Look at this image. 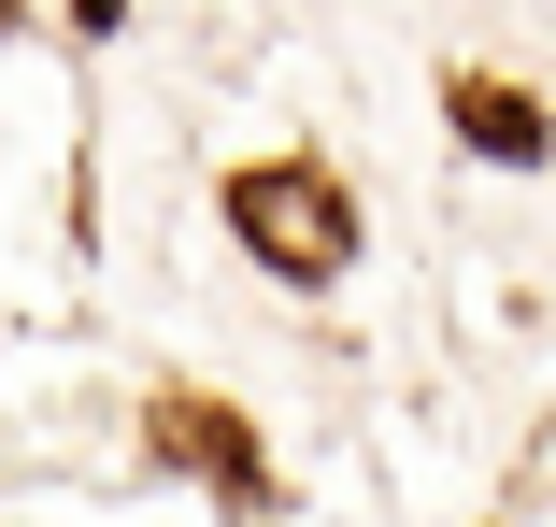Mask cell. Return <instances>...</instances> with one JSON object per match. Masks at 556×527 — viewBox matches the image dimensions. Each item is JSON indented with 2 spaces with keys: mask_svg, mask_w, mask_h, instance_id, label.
I'll use <instances>...</instances> for the list:
<instances>
[{
  "mask_svg": "<svg viewBox=\"0 0 556 527\" xmlns=\"http://www.w3.org/2000/svg\"><path fill=\"white\" fill-rule=\"evenodd\" d=\"M229 229H243V257L286 271V285H343V271H357V200L328 185L314 157H257V171H229Z\"/></svg>",
  "mask_w": 556,
  "mask_h": 527,
  "instance_id": "obj_1",
  "label": "cell"
},
{
  "mask_svg": "<svg viewBox=\"0 0 556 527\" xmlns=\"http://www.w3.org/2000/svg\"><path fill=\"white\" fill-rule=\"evenodd\" d=\"M0 29H15V0H0Z\"/></svg>",
  "mask_w": 556,
  "mask_h": 527,
  "instance_id": "obj_5",
  "label": "cell"
},
{
  "mask_svg": "<svg viewBox=\"0 0 556 527\" xmlns=\"http://www.w3.org/2000/svg\"><path fill=\"white\" fill-rule=\"evenodd\" d=\"M143 442H157L172 471H200L229 513H271V457H257V428H243L214 385H157V399H143Z\"/></svg>",
  "mask_w": 556,
  "mask_h": 527,
  "instance_id": "obj_2",
  "label": "cell"
},
{
  "mask_svg": "<svg viewBox=\"0 0 556 527\" xmlns=\"http://www.w3.org/2000/svg\"><path fill=\"white\" fill-rule=\"evenodd\" d=\"M442 115H457L471 157H514V171H542V143H556V115L528 86H500V72H442Z\"/></svg>",
  "mask_w": 556,
  "mask_h": 527,
  "instance_id": "obj_3",
  "label": "cell"
},
{
  "mask_svg": "<svg viewBox=\"0 0 556 527\" xmlns=\"http://www.w3.org/2000/svg\"><path fill=\"white\" fill-rule=\"evenodd\" d=\"M72 29H86V43H100V29H129V0H72Z\"/></svg>",
  "mask_w": 556,
  "mask_h": 527,
  "instance_id": "obj_4",
  "label": "cell"
}]
</instances>
